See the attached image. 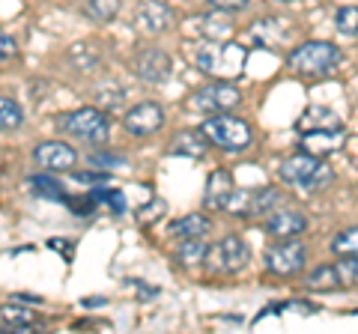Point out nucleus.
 Instances as JSON below:
<instances>
[{
  "label": "nucleus",
  "mask_w": 358,
  "mask_h": 334,
  "mask_svg": "<svg viewBox=\"0 0 358 334\" xmlns=\"http://www.w3.org/2000/svg\"><path fill=\"white\" fill-rule=\"evenodd\" d=\"M245 60H248V48L233 39H224V42L206 39L197 51V69L209 78H215V81L239 78L245 72Z\"/></svg>",
  "instance_id": "f257e3e1"
},
{
  "label": "nucleus",
  "mask_w": 358,
  "mask_h": 334,
  "mask_svg": "<svg viewBox=\"0 0 358 334\" xmlns=\"http://www.w3.org/2000/svg\"><path fill=\"white\" fill-rule=\"evenodd\" d=\"M197 131L206 138V143H212V147H218V150H227V152H242L254 143V129L245 119L230 117L227 110L203 119V126Z\"/></svg>",
  "instance_id": "f03ea898"
},
{
  "label": "nucleus",
  "mask_w": 358,
  "mask_h": 334,
  "mask_svg": "<svg viewBox=\"0 0 358 334\" xmlns=\"http://www.w3.org/2000/svg\"><path fill=\"white\" fill-rule=\"evenodd\" d=\"M281 180L287 185L301 188V191H322L334 182V170L329 164H322L320 155L296 152L281 164Z\"/></svg>",
  "instance_id": "7ed1b4c3"
},
{
  "label": "nucleus",
  "mask_w": 358,
  "mask_h": 334,
  "mask_svg": "<svg viewBox=\"0 0 358 334\" xmlns=\"http://www.w3.org/2000/svg\"><path fill=\"white\" fill-rule=\"evenodd\" d=\"M57 129L63 135H72L78 140H87V143H102L110 138V117L99 108H81V110H69V114H60L57 117Z\"/></svg>",
  "instance_id": "20e7f679"
},
{
  "label": "nucleus",
  "mask_w": 358,
  "mask_h": 334,
  "mask_svg": "<svg viewBox=\"0 0 358 334\" xmlns=\"http://www.w3.org/2000/svg\"><path fill=\"white\" fill-rule=\"evenodd\" d=\"M343 60V51L326 39H310L289 54V69L299 75H326Z\"/></svg>",
  "instance_id": "39448f33"
},
{
  "label": "nucleus",
  "mask_w": 358,
  "mask_h": 334,
  "mask_svg": "<svg viewBox=\"0 0 358 334\" xmlns=\"http://www.w3.org/2000/svg\"><path fill=\"white\" fill-rule=\"evenodd\" d=\"M239 105H242V93L230 81H212L194 90L185 102V108L194 110V114H224V110H233Z\"/></svg>",
  "instance_id": "423d86ee"
},
{
  "label": "nucleus",
  "mask_w": 358,
  "mask_h": 334,
  "mask_svg": "<svg viewBox=\"0 0 358 334\" xmlns=\"http://www.w3.org/2000/svg\"><path fill=\"white\" fill-rule=\"evenodd\" d=\"M305 260H308L305 245H301L299 239H293V236L272 245V248L266 251V269L275 272V275H281V277L299 275L301 269H305Z\"/></svg>",
  "instance_id": "0eeeda50"
},
{
  "label": "nucleus",
  "mask_w": 358,
  "mask_h": 334,
  "mask_svg": "<svg viewBox=\"0 0 358 334\" xmlns=\"http://www.w3.org/2000/svg\"><path fill=\"white\" fill-rule=\"evenodd\" d=\"M248 260H251V251L239 236L221 239L218 245H212V248L206 251V263L215 272H227V275L242 272L245 266H248Z\"/></svg>",
  "instance_id": "6e6552de"
},
{
  "label": "nucleus",
  "mask_w": 358,
  "mask_h": 334,
  "mask_svg": "<svg viewBox=\"0 0 358 334\" xmlns=\"http://www.w3.org/2000/svg\"><path fill=\"white\" fill-rule=\"evenodd\" d=\"M173 9L164 3V0H147V3L138 6V13H134V27L141 33H147V36H162L173 27Z\"/></svg>",
  "instance_id": "1a4fd4ad"
},
{
  "label": "nucleus",
  "mask_w": 358,
  "mask_h": 334,
  "mask_svg": "<svg viewBox=\"0 0 358 334\" xmlns=\"http://www.w3.org/2000/svg\"><path fill=\"white\" fill-rule=\"evenodd\" d=\"M164 108L155 105V102H141L134 105L131 110H126L122 117V126H126L129 135H138V138H147V135H155L162 126H164Z\"/></svg>",
  "instance_id": "9d476101"
},
{
  "label": "nucleus",
  "mask_w": 358,
  "mask_h": 334,
  "mask_svg": "<svg viewBox=\"0 0 358 334\" xmlns=\"http://www.w3.org/2000/svg\"><path fill=\"white\" fill-rule=\"evenodd\" d=\"M131 69H134V75H138L141 81H147V84H164L167 78L173 75V60L167 57L162 48H147V51H141L138 57H134Z\"/></svg>",
  "instance_id": "9b49d317"
},
{
  "label": "nucleus",
  "mask_w": 358,
  "mask_h": 334,
  "mask_svg": "<svg viewBox=\"0 0 358 334\" xmlns=\"http://www.w3.org/2000/svg\"><path fill=\"white\" fill-rule=\"evenodd\" d=\"M33 161H36L42 170H51V173L72 170V167L78 164V152L63 140H45L33 150Z\"/></svg>",
  "instance_id": "f8f14e48"
},
{
  "label": "nucleus",
  "mask_w": 358,
  "mask_h": 334,
  "mask_svg": "<svg viewBox=\"0 0 358 334\" xmlns=\"http://www.w3.org/2000/svg\"><path fill=\"white\" fill-rule=\"evenodd\" d=\"M263 230L268 236H278V239H289V236H301V233L308 230V218L305 212H299V209H272V215L266 218Z\"/></svg>",
  "instance_id": "ddd939ff"
},
{
  "label": "nucleus",
  "mask_w": 358,
  "mask_h": 334,
  "mask_svg": "<svg viewBox=\"0 0 358 334\" xmlns=\"http://www.w3.org/2000/svg\"><path fill=\"white\" fill-rule=\"evenodd\" d=\"M346 143V131L343 129H320V131H305L301 135V152H310V155H331L343 150Z\"/></svg>",
  "instance_id": "4468645a"
},
{
  "label": "nucleus",
  "mask_w": 358,
  "mask_h": 334,
  "mask_svg": "<svg viewBox=\"0 0 358 334\" xmlns=\"http://www.w3.org/2000/svg\"><path fill=\"white\" fill-rule=\"evenodd\" d=\"M233 194V180L227 170H212L206 180V191H203V206L209 212H218V209L227 206V200Z\"/></svg>",
  "instance_id": "2eb2a0df"
},
{
  "label": "nucleus",
  "mask_w": 358,
  "mask_h": 334,
  "mask_svg": "<svg viewBox=\"0 0 358 334\" xmlns=\"http://www.w3.org/2000/svg\"><path fill=\"white\" fill-rule=\"evenodd\" d=\"M206 150H209V143L200 131H179V135H173V143H171V155H185V159H203Z\"/></svg>",
  "instance_id": "dca6fc26"
},
{
  "label": "nucleus",
  "mask_w": 358,
  "mask_h": 334,
  "mask_svg": "<svg viewBox=\"0 0 358 334\" xmlns=\"http://www.w3.org/2000/svg\"><path fill=\"white\" fill-rule=\"evenodd\" d=\"M233 30H236V24H233L230 15L224 13V9H218V13H209V15L200 18V33H203L206 39H212V42L230 39Z\"/></svg>",
  "instance_id": "f3484780"
},
{
  "label": "nucleus",
  "mask_w": 358,
  "mask_h": 334,
  "mask_svg": "<svg viewBox=\"0 0 358 334\" xmlns=\"http://www.w3.org/2000/svg\"><path fill=\"white\" fill-rule=\"evenodd\" d=\"M299 129L301 131H320V129H341V117L334 114L331 108H322V105H313L305 110V117L299 119Z\"/></svg>",
  "instance_id": "a211bd4d"
},
{
  "label": "nucleus",
  "mask_w": 358,
  "mask_h": 334,
  "mask_svg": "<svg viewBox=\"0 0 358 334\" xmlns=\"http://www.w3.org/2000/svg\"><path fill=\"white\" fill-rule=\"evenodd\" d=\"M209 230H212V221L206 215H200V212L179 218V221H173V227H171L173 236H182V239H203Z\"/></svg>",
  "instance_id": "6ab92c4d"
},
{
  "label": "nucleus",
  "mask_w": 358,
  "mask_h": 334,
  "mask_svg": "<svg viewBox=\"0 0 358 334\" xmlns=\"http://www.w3.org/2000/svg\"><path fill=\"white\" fill-rule=\"evenodd\" d=\"M0 322L15 331H30L33 322H36V314L30 307H21V305H3L0 307Z\"/></svg>",
  "instance_id": "aec40b11"
},
{
  "label": "nucleus",
  "mask_w": 358,
  "mask_h": 334,
  "mask_svg": "<svg viewBox=\"0 0 358 334\" xmlns=\"http://www.w3.org/2000/svg\"><path fill=\"white\" fill-rule=\"evenodd\" d=\"M69 60L75 69H81V72H93L99 63H102V54H99L90 42H78V45L69 48Z\"/></svg>",
  "instance_id": "412c9836"
},
{
  "label": "nucleus",
  "mask_w": 358,
  "mask_h": 334,
  "mask_svg": "<svg viewBox=\"0 0 358 334\" xmlns=\"http://www.w3.org/2000/svg\"><path fill=\"white\" fill-rule=\"evenodd\" d=\"M21 122H24V110L15 99L0 96V131H15Z\"/></svg>",
  "instance_id": "4be33fe9"
},
{
  "label": "nucleus",
  "mask_w": 358,
  "mask_h": 334,
  "mask_svg": "<svg viewBox=\"0 0 358 334\" xmlns=\"http://www.w3.org/2000/svg\"><path fill=\"white\" fill-rule=\"evenodd\" d=\"M278 200H281V191H278V188H257V191H251L248 215H266V212H272Z\"/></svg>",
  "instance_id": "5701e85b"
},
{
  "label": "nucleus",
  "mask_w": 358,
  "mask_h": 334,
  "mask_svg": "<svg viewBox=\"0 0 358 334\" xmlns=\"http://www.w3.org/2000/svg\"><path fill=\"white\" fill-rule=\"evenodd\" d=\"M27 188H30V194L45 197V200H66L63 185H60V182H54L51 176H30V180H27Z\"/></svg>",
  "instance_id": "b1692460"
},
{
  "label": "nucleus",
  "mask_w": 358,
  "mask_h": 334,
  "mask_svg": "<svg viewBox=\"0 0 358 334\" xmlns=\"http://www.w3.org/2000/svg\"><path fill=\"white\" fill-rule=\"evenodd\" d=\"M120 6H122V0H87L84 13L93 21H114L120 15Z\"/></svg>",
  "instance_id": "393cba45"
},
{
  "label": "nucleus",
  "mask_w": 358,
  "mask_h": 334,
  "mask_svg": "<svg viewBox=\"0 0 358 334\" xmlns=\"http://www.w3.org/2000/svg\"><path fill=\"white\" fill-rule=\"evenodd\" d=\"M206 251H209V245L203 239H182V245L176 251V260L185 266H197L206 260Z\"/></svg>",
  "instance_id": "a878e982"
},
{
  "label": "nucleus",
  "mask_w": 358,
  "mask_h": 334,
  "mask_svg": "<svg viewBox=\"0 0 358 334\" xmlns=\"http://www.w3.org/2000/svg\"><path fill=\"white\" fill-rule=\"evenodd\" d=\"M90 200H93V206H96V203H105L114 215L126 212V197H122L117 188H102V185H99V188H93V191H90Z\"/></svg>",
  "instance_id": "bb28decb"
},
{
  "label": "nucleus",
  "mask_w": 358,
  "mask_h": 334,
  "mask_svg": "<svg viewBox=\"0 0 358 334\" xmlns=\"http://www.w3.org/2000/svg\"><path fill=\"white\" fill-rule=\"evenodd\" d=\"M305 284L310 289H334V286H341L338 275H334V266H320V269H313Z\"/></svg>",
  "instance_id": "cd10ccee"
},
{
  "label": "nucleus",
  "mask_w": 358,
  "mask_h": 334,
  "mask_svg": "<svg viewBox=\"0 0 358 334\" xmlns=\"http://www.w3.org/2000/svg\"><path fill=\"white\" fill-rule=\"evenodd\" d=\"M331 248H334V254H341V257H355V251H358V230L350 227V230L338 233L334 242H331Z\"/></svg>",
  "instance_id": "c85d7f7f"
},
{
  "label": "nucleus",
  "mask_w": 358,
  "mask_h": 334,
  "mask_svg": "<svg viewBox=\"0 0 358 334\" xmlns=\"http://www.w3.org/2000/svg\"><path fill=\"white\" fill-rule=\"evenodd\" d=\"M334 275H338L341 286H355V281H358V263H355V257H341L338 263H334Z\"/></svg>",
  "instance_id": "c756f323"
},
{
  "label": "nucleus",
  "mask_w": 358,
  "mask_h": 334,
  "mask_svg": "<svg viewBox=\"0 0 358 334\" xmlns=\"http://www.w3.org/2000/svg\"><path fill=\"white\" fill-rule=\"evenodd\" d=\"M338 30L341 33H346V36H355V21H358V6H343V9H338Z\"/></svg>",
  "instance_id": "7c9ffc66"
},
{
  "label": "nucleus",
  "mask_w": 358,
  "mask_h": 334,
  "mask_svg": "<svg viewBox=\"0 0 358 334\" xmlns=\"http://www.w3.org/2000/svg\"><path fill=\"white\" fill-rule=\"evenodd\" d=\"M90 164L99 167V170H110V167H117V164H126L120 159V155H90Z\"/></svg>",
  "instance_id": "2f4dec72"
},
{
  "label": "nucleus",
  "mask_w": 358,
  "mask_h": 334,
  "mask_svg": "<svg viewBox=\"0 0 358 334\" xmlns=\"http://www.w3.org/2000/svg\"><path fill=\"white\" fill-rule=\"evenodd\" d=\"M15 51H18L15 39H13V36H6V33L0 30V60H9V57H15Z\"/></svg>",
  "instance_id": "473e14b6"
},
{
  "label": "nucleus",
  "mask_w": 358,
  "mask_h": 334,
  "mask_svg": "<svg viewBox=\"0 0 358 334\" xmlns=\"http://www.w3.org/2000/svg\"><path fill=\"white\" fill-rule=\"evenodd\" d=\"M215 9H224V13H236V9H245L248 0H209Z\"/></svg>",
  "instance_id": "72a5a7b5"
},
{
  "label": "nucleus",
  "mask_w": 358,
  "mask_h": 334,
  "mask_svg": "<svg viewBox=\"0 0 358 334\" xmlns=\"http://www.w3.org/2000/svg\"><path fill=\"white\" fill-rule=\"evenodd\" d=\"M278 3H296V0H278Z\"/></svg>",
  "instance_id": "f704fd0d"
}]
</instances>
